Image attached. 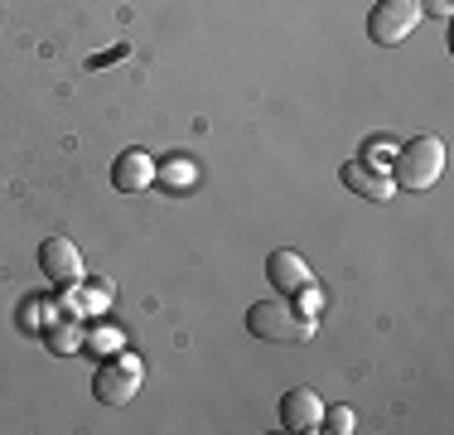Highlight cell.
<instances>
[{
	"label": "cell",
	"mask_w": 454,
	"mask_h": 435,
	"mask_svg": "<svg viewBox=\"0 0 454 435\" xmlns=\"http://www.w3.org/2000/svg\"><path fill=\"white\" fill-rule=\"evenodd\" d=\"M300 296H305V304H300V310L315 320V314H319V290H315V281H309V286H300Z\"/></svg>",
	"instance_id": "4fadbf2b"
},
{
	"label": "cell",
	"mask_w": 454,
	"mask_h": 435,
	"mask_svg": "<svg viewBox=\"0 0 454 435\" xmlns=\"http://www.w3.org/2000/svg\"><path fill=\"white\" fill-rule=\"evenodd\" d=\"M112 59H126V44H116L112 53H97V59H92V68H102V63H112Z\"/></svg>",
	"instance_id": "2e32d148"
},
{
	"label": "cell",
	"mask_w": 454,
	"mask_h": 435,
	"mask_svg": "<svg viewBox=\"0 0 454 435\" xmlns=\"http://www.w3.org/2000/svg\"><path fill=\"white\" fill-rule=\"evenodd\" d=\"M420 15H435V20H450V15H454V0H420Z\"/></svg>",
	"instance_id": "7c38bea8"
},
{
	"label": "cell",
	"mask_w": 454,
	"mask_h": 435,
	"mask_svg": "<svg viewBox=\"0 0 454 435\" xmlns=\"http://www.w3.org/2000/svg\"><path fill=\"white\" fill-rule=\"evenodd\" d=\"M392 179L402 189H430L445 170V140L440 136H416L406 146H396V160H392Z\"/></svg>",
	"instance_id": "6da1fadb"
},
{
	"label": "cell",
	"mask_w": 454,
	"mask_h": 435,
	"mask_svg": "<svg viewBox=\"0 0 454 435\" xmlns=\"http://www.w3.org/2000/svg\"><path fill=\"white\" fill-rule=\"evenodd\" d=\"M39 266H44V276L53 286H78L82 281V252L68 237H49V242L39 247Z\"/></svg>",
	"instance_id": "5b68a950"
},
{
	"label": "cell",
	"mask_w": 454,
	"mask_h": 435,
	"mask_svg": "<svg viewBox=\"0 0 454 435\" xmlns=\"http://www.w3.org/2000/svg\"><path fill=\"white\" fill-rule=\"evenodd\" d=\"M92 392H97V401H102V407H126V401L140 392V358L136 353H116L112 363L97 373Z\"/></svg>",
	"instance_id": "277c9868"
},
{
	"label": "cell",
	"mask_w": 454,
	"mask_h": 435,
	"mask_svg": "<svg viewBox=\"0 0 454 435\" xmlns=\"http://www.w3.org/2000/svg\"><path fill=\"white\" fill-rule=\"evenodd\" d=\"M165 179H169V184H189L193 170H189V165H175V170H165Z\"/></svg>",
	"instance_id": "5bb4252c"
},
{
	"label": "cell",
	"mask_w": 454,
	"mask_h": 435,
	"mask_svg": "<svg viewBox=\"0 0 454 435\" xmlns=\"http://www.w3.org/2000/svg\"><path fill=\"white\" fill-rule=\"evenodd\" d=\"M363 160H367V165H377V170H387L396 160V146L377 136V140H367V146H363Z\"/></svg>",
	"instance_id": "30bf717a"
},
{
	"label": "cell",
	"mask_w": 454,
	"mask_h": 435,
	"mask_svg": "<svg viewBox=\"0 0 454 435\" xmlns=\"http://www.w3.org/2000/svg\"><path fill=\"white\" fill-rule=\"evenodd\" d=\"M353 426H358V416H353L348 407H333V411H324V421H319V431H339V435H348Z\"/></svg>",
	"instance_id": "8fae6325"
},
{
	"label": "cell",
	"mask_w": 454,
	"mask_h": 435,
	"mask_svg": "<svg viewBox=\"0 0 454 435\" xmlns=\"http://www.w3.org/2000/svg\"><path fill=\"white\" fill-rule=\"evenodd\" d=\"M247 329L266 344H290V339H309L315 320H300L295 304H286V300H262L247 310Z\"/></svg>",
	"instance_id": "7a4b0ae2"
},
{
	"label": "cell",
	"mask_w": 454,
	"mask_h": 435,
	"mask_svg": "<svg viewBox=\"0 0 454 435\" xmlns=\"http://www.w3.org/2000/svg\"><path fill=\"white\" fill-rule=\"evenodd\" d=\"M266 276H271V286L276 290H300V286H309V261L300 257V252H271L266 257Z\"/></svg>",
	"instance_id": "9c48e42d"
},
{
	"label": "cell",
	"mask_w": 454,
	"mask_h": 435,
	"mask_svg": "<svg viewBox=\"0 0 454 435\" xmlns=\"http://www.w3.org/2000/svg\"><path fill=\"white\" fill-rule=\"evenodd\" d=\"M155 160L145 155V150H126V155H116V165H112V184L121 194H145L150 184H155Z\"/></svg>",
	"instance_id": "ba28073f"
},
{
	"label": "cell",
	"mask_w": 454,
	"mask_h": 435,
	"mask_svg": "<svg viewBox=\"0 0 454 435\" xmlns=\"http://www.w3.org/2000/svg\"><path fill=\"white\" fill-rule=\"evenodd\" d=\"M53 344H59V353H73V344H78V334H73V329H63V334H53Z\"/></svg>",
	"instance_id": "9a60e30c"
},
{
	"label": "cell",
	"mask_w": 454,
	"mask_h": 435,
	"mask_svg": "<svg viewBox=\"0 0 454 435\" xmlns=\"http://www.w3.org/2000/svg\"><path fill=\"white\" fill-rule=\"evenodd\" d=\"M343 184H348L353 194H363V199H372V203H387L396 194L392 174L377 170V165H367V160H348V165H343Z\"/></svg>",
	"instance_id": "52a82bcc"
},
{
	"label": "cell",
	"mask_w": 454,
	"mask_h": 435,
	"mask_svg": "<svg viewBox=\"0 0 454 435\" xmlns=\"http://www.w3.org/2000/svg\"><path fill=\"white\" fill-rule=\"evenodd\" d=\"M319 421H324V401L309 387H290L280 397V426L286 431H319Z\"/></svg>",
	"instance_id": "8992f818"
},
{
	"label": "cell",
	"mask_w": 454,
	"mask_h": 435,
	"mask_svg": "<svg viewBox=\"0 0 454 435\" xmlns=\"http://www.w3.org/2000/svg\"><path fill=\"white\" fill-rule=\"evenodd\" d=\"M420 25V0H377L367 15V39L372 44H402Z\"/></svg>",
	"instance_id": "3957f363"
}]
</instances>
